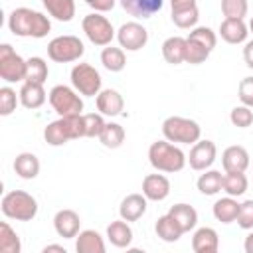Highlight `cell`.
<instances>
[{"mask_svg": "<svg viewBox=\"0 0 253 253\" xmlns=\"http://www.w3.org/2000/svg\"><path fill=\"white\" fill-rule=\"evenodd\" d=\"M8 28L14 36L20 38H45L51 30V22L42 12H36L32 8H16L8 16Z\"/></svg>", "mask_w": 253, "mask_h": 253, "instance_id": "cell-1", "label": "cell"}, {"mask_svg": "<svg viewBox=\"0 0 253 253\" xmlns=\"http://www.w3.org/2000/svg\"><path fill=\"white\" fill-rule=\"evenodd\" d=\"M148 160L158 172H180L186 166V154L170 140H156L148 148Z\"/></svg>", "mask_w": 253, "mask_h": 253, "instance_id": "cell-2", "label": "cell"}, {"mask_svg": "<svg viewBox=\"0 0 253 253\" xmlns=\"http://www.w3.org/2000/svg\"><path fill=\"white\" fill-rule=\"evenodd\" d=\"M85 136V125L83 115H71V117H59L57 121L49 123L43 128V138L51 146H61L67 140Z\"/></svg>", "mask_w": 253, "mask_h": 253, "instance_id": "cell-3", "label": "cell"}, {"mask_svg": "<svg viewBox=\"0 0 253 253\" xmlns=\"http://www.w3.org/2000/svg\"><path fill=\"white\" fill-rule=\"evenodd\" d=\"M2 213L16 221H32L38 213V202L24 190H12L2 198Z\"/></svg>", "mask_w": 253, "mask_h": 253, "instance_id": "cell-4", "label": "cell"}, {"mask_svg": "<svg viewBox=\"0 0 253 253\" xmlns=\"http://www.w3.org/2000/svg\"><path fill=\"white\" fill-rule=\"evenodd\" d=\"M162 134L170 142H180V144H194L202 136V128L196 121L186 119V117H168L162 123Z\"/></svg>", "mask_w": 253, "mask_h": 253, "instance_id": "cell-5", "label": "cell"}, {"mask_svg": "<svg viewBox=\"0 0 253 253\" xmlns=\"http://www.w3.org/2000/svg\"><path fill=\"white\" fill-rule=\"evenodd\" d=\"M85 53V45L77 36H57L47 43V57L57 63L77 61Z\"/></svg>", "mask_w": 253, "mask_h": 253, "instance_id": "cell-6", "label": "cell"}, {"mask_svg": "<svg viewBox=\"0 0 253 253\" xmlns=\"http://www.w3.org/2000/svg\"><path fill=\"white\" fill-rule=\"evenodd\" d=\"M26 69H28V61L22 55H18L10 43H2L0 45V77L8 83L26 81Z\"/></svg>", "mask_w": 253, "mask_h": 253, "instance_id": "cell-7", "label": "cell"}, {"mask_svg": "<svg viewBox=\"0 0 253 253\" xmlns=\"http://www.w3.org/2000/svg\"><path fill=\"white\" fill-rule=\"evenodd\" d=\"M49 105L59 117H71V115H81L83 111V101L67 85H55L49 91Z\"/></svg>", "mask_w": 253, "mask_h": 253, "instance_id": "cell-8", "label": "cell"}, {"mask_svg": "<svg viewBox=\"0 0 253 253\" xmlns=\"http://www.w3.org/2000/svg\"><path fill=\"white\" fill-rule=\"evenodd\" d=\"M81 28L87 36V40L95 45H109L115 38V30H113V24L101 16V12H93V14H87L81 22Z\"/></svg>", "mask_w": 253, "mask_h": 253, "instance_id": "cell-9", "label": "cell"}, {"mask_svg": "<svg viewBox=\"0 0 253 253\" xmlns=\"http://www.w3.org/2000/svg\"><path fill=\"white\" fill-rule=\"evenodd\" d=\"M101 83H103V79H101L99 71L89 63H77L71 69V85L77 93H81L85 97L99 95Z\"/></svg>", "mask_w": 253, "mask_h": 253, "instance_id": "cell-10", "label": "cell"}, {"mask_svg": "<svg viewBox=\"0 0 253 253\" xmlns=\"http://www.w3.org/2000/svg\"><path fill=\"white\" fill-rule=\"evenodd\" d=\"M117 40H119V43H121L123 49H126V51H138V49H142L146 45L148 32L138 22H126V24H123L119 28Z\"/></svg>", "mask_w": 253, "mask_h": 253, "instance_id": "cell-11", "label": "cell"}, {"mask_svg": "<svg viewBox=\"0 0 253 253\" xmlns=\"http://www.w3.org/2000/svg\"><path fill=\"white\" fill-rule=\"evenodd\" d=\"M215 156H217V148L211 140H198L190 150L188 162L192 170H208L215 162Z\"/></svg>", "mask_w": 253, "mask_h": 253, "instance_id": "cell-12", "label": "cell"}, {"mask_svg": "<svg viewBox=\"0 0 253 253\" xmlns=\"http://www.w3.org/2000/svg\"><path fill=\"white\" fill-rule=\"evenodd\" d=\"M53 227H55L59 237H65V239L77 237L79 227H81L79 213L73 211V210H59L53 217Z\"/></svg>", "mask_w": 253, "mask_h": 253, "instance_id": "cell-13", "label": "cell"}, {"mask_svg": "<svg viewBox=\"0 0 253 253\" xmlns=\"http://www.w3.org/2000/svg\"><path fill=\"white\" fill-rule=\"evenodd\" d=\"M221 164L225 172H245L249 168V152L239 144L227 146L221 154Z\"/></svg>", "mask_w": 253, "mask_h": 253, "instance_id": "cell-14", "label": "cell"}, {"mask_svg": "<svg viewBox=\"0 0 253 253\" xmlns=\"http://www.w3.org/2000/svg\"><path fill=\"white\" fill-rule=\"evenodd\" d=\"M142 194L146 196V200L152 202H162L168 198L170 194V182L166 176L162 174H148L142 180Z\"/></svg>", "mask_w": 253, "mask_h": 253, "instance_id": "cell-15", "label": "cell"}, {"mask_svg": "<svg viewBox=\"0 0 253 253\" xmlns=\"http://www.w3.org/2000/svg\"><path fill=\"white\" fill-rule=\"evenodd\" d=\"M123 107H125V99L119 91L115 89H103L99 91L97 95V109L101 115H107V117H117L123 113Z\"/></svg>", "mask_w": 253, "mask_h": 253, "instance_id": "cell-16", "label": "cell"}, {"mask_svg": "<svg viewBox=\"0 0 253 253\" xmlns=\"http://www.w3.org/2000/svg\"><path fill=\"white\" fill-rule=\"evenodd\" d=\"M249 26L239 18H225L219 26V36L227 43H243L247 40Z\"/></svg>", "mask_w": 253, "mask_h": 253, "instance_id": "cell-17", "label": "cell"}, {"mask_svg": "<svg viewBox=\"0 0 253 253\" xmlns=\"http://www.w3.org/2000/svg\"><path fill=\"white\" fill-rule=\"evenodd\" d=\"M20 103L26 109H40L45 103V91L43 83H34V81H24L20 87Z\"/></svg>", "mask_w": 253, "mask_h": 253, "instance_id": "cell-18", "label": "cell"}, {"mask_svg": "<svg viewBox=\"0 0 253 253\" xmlns=\"http://www.w3.org/2000/svg\"><path fill=\"white\" fill-rule=\"evenodd\" d=\"M146 211V196L144 194H128L119 208V213L126 221H136Z\"/></svg>", "mask_w": 253, "mask_h": 253, "instance_id": "cell-19", "label": "cell"}, {"mask_svg": "<svg viewBox=\"0 0 253 253\" xmlns=\"http://www.w3.org/2000/svg\"><path fill=\"white\" fill-rule=\"evenodd\" d=\"M219 247V237L213 227H200L192 237V249L196 253H215Z\"/></svg>", "mask_w": 253, "mask_h": 253, "instance_id": "cell-20", "label": "cell"}, {"mask_svg": "<svg viewBox=\"0 0 253 253\" xmlns=\"http://www.w3.org/2000/svg\"><path fill=\"white\" fill-rule=\"evenodd\" d=\"M164 0H121V6L134 18H150L162 8Z\"/></svg>", "mask_w": 253, "mask_h": 253, "instance_id": "cell-21", "label": "cell"}, {"mask_svg": "<svg viewBox=\"0 0 253 253\" xmlns=\"http://www.w3.org/2000/svg\"><path fill=\"white\" fill-rule=\"evenodd\" d=\"M162 57L166 59V63L178 65L186 61V38L180 36H172L162 43Z\"/></svg>", "mask_w": 253, "mask_h": 253, "instance_id": "cell-22", "label": "cell"}, {"mask_svg": "<svg viewBox=\"0 0 253 253\" xmlns=\"http://www.w3.org/2000/svg\"><path fill=\"white\" fill-rule=\"evenodd\" d=\"M75 249L77 253H105V241L95 229H85L77 233Z\"/></svg>", "mask_w": 253, "mask_h": 253, "instance_id": "cell-23", "label": "cell"}, {"mask_svg": "<svg viewBox=\"0 0 253 253\" xmlns=\"http://www.w3.org/2000/svg\"><path fill=\"white\" fill-rule=\"evenodd\" d=\"M107 237L109 241L115 245V247H128L130 241H132V229L130 225L126 223V219H117V221H111L109 227H107Z\"/></svg>", "mask_w": 253, "mask_h": 253, "instance_id": "cell-24", "label": "cell"}, {"mask_svg": "<svg viewBox=\"0 0 253 253\" xmlns=\"http://www.w3.org/2000/svg\"><path fill=\"white\" fill-rule=\"evenodd\" d=\"M14 170L24 180H34L40 174V160L32 152H22L14 160Z\"/></svg>", "mask_w": 253, "mask_h": 253, "instance_id": "cell-25", "label": "cell"}, {"mask_svg": "<svg viewBox=\"0 0 253 253\" xmlns=\"http://www.w3.org/2000/svg\"><path fill=\"white\" fill-rule=\"evenodd\" d=\"M239 202L233 198V196H227V198H221L213 204V217L221 223H231L237 219V213H239Z\"/></svg>", "mask_w": 253, "mask_h": 253, "instance_id": "cell-26", "label": "cell"}, {"mask_svg": "<svg viewBox=\"0 0 253 253\" xmlns=\"http://www.w3.org/2000/svg\"><path fill=\"white\" fill-rule=\"evenodd\" d=\"M156 235L162 239V241H166V243H174V241H178L180 237H182V227L178 225V221L170 215V213H166V215H160L158 217V221H156Z\"/></svg>", "mask_w": 253, "mask_h": 253, "instance_id": "cell-27", "label": "cell"}, {"mask_svg": "<svg viewBox=\"0 0 253 253\" xmlns=\"http://www.w3.org/2000/svg\"><path fill=\"white\" fill-rule=\"evenodd\" d=\"M168 213L178 221V225L182 227L184 233L190 231V229H194L196 223H198V211L190 204H174Z\"/></svg>", "mask_w": 253, "mask_h": 253, "instance_id": "cell-28", "label": "cell"}, {"mask_svg": "<svg viewBox=\"0 0 253 253\" xmlns=\"http://www.w3.org/2000/svg\"><path fill=\"white\" fill-rule=\"evenodd\" d=\"M47 14L59 22H71L75 16V2L73 0H42Z\"/></svg>", "mask_w": 253, "mask_h": 253, "instance_id": "cell-29", "label": "cell"}, {"mask_svg": "<svg viewBox=\"0 0 253 253\" xmlns=\"http://www.w3.org/2000/svg\"><path fill=\"white\" fill-rule=\"evenodd\" d=\"M101 63H103V67L107 71H113V73L123 71L125 65H126L125 51L121 47H113V45L103 47V51H101Z\"/></svg>", "mask_w": 253, "mask_h": 253, "instance_id": "cell-30", "label": "cell"}, {"mask_svg": "<svg viewBox=\"0 0 253 253\" xmlns=\"http://www.w3.org/2000/svg\"><path fill=\"white\" fill-rule=\"evenodd\" d=\"M223 188V174L219 170H206L198 178V190L206 196H215Z\"/></svg>", "mask_w": 253, "mask_h": 253, "instance_id": "cell-31", "label": "cell"}, {"mask_svg": "<svg viewBox=\"0 0 253 253\" xmlns=\"http://www.w3.org/2000/svg\"><path fill=\"white\" fill-rule=\"evenodd\" d=\"M227 196H243L247 192V176L243 172H225L223 176V188H221Z\"/></svg>", "mask_w": 253, "mask_h": 253, "instance_id": "cell-32", "label": "cell"}, {"mask_svg": "<svg viewBox=\"0 0 253 253\" xmlns=\"http://www.w3.org/2000/svg\"><path fill=\"white\" fill-rule=\"evenodd\" d=\"M99 140L107 148H119L125 142V128L119 123H107L103 132L99 134Z\"/></svg>", "mask_w": 253, "mask_h": 253, "instance_id": "cell-33", "label": "cell"}, {"mask_svg": "<svg viewBox=\"0 0 253 253\" xmlns=\"http://www.w3.org/2000/svg\"><path fill=\"white\" fill-rule=\"evenodd\" d=\"M20 249H22V243H20L18 233L6 221H2L0 223V251L2 253H20Z\"/></svg>", "mask_w": 253, "mask_h": 253, "instance_id": "cell-34", "label": "cell"}, {"mask_svg": "<svg viewBox=\"0 0 253 253\" xmlns=\"http://www.w3.org/2000/svg\"><path fill=\"white\" fill-rule=\"evenodd\" d=\"M210 53L211 51L208 47H204L200 42H196L192 38H186V63L200 65L210 57Z\"/></svg>", "mask_w": 253, "mask_h": 253, "instance_id": "cell-35", "label": "cell"}, {"mask_svg": "<svg viewBox=\"0 0 253 253\" xmlns=\"http://www.w3.org/2000/svg\"><path fill=\"white\" fill-rule=\"evenodd\" d=\"M28 61V69H26V81H34V83H43L47 79V63L42 57H30Z\"/></svg>", "mask_w": 253, "mask_h": 253, "instance_id": "cell-36", "label": "cell"}, {"mask_svg": "<svg viewBox=\"0 0 253 253\" xmlns=\"http://www.w3.org/2000/svg\"><path fill=\"white\" fill-rule=\"evenodd\" d=\"M198 18H200L198 6L186 8V10H172V22H174L178 28H182V30L194 28V26L198 24Z\"/></svg>", "mask_w": 253, "mask_h": 253, "instance_id": "cell-37", "label": "cell"}, {"mask_svg": "<svg viewBox=\"0 0 253 253\" xmlns=\"http://www.w3.org/2000/svg\"><path fill=\"white\" fill-rule=\"evenodd\" d=\"M83 125H85V136L89 138H99V134L103 132L105 128V121H103V115L101 113H87L83 115Z\"/></svg>", "mask_w": 253, "mask_h": 253, "instance_id": "cell-38", "label": "cell"}, {"mask_svg": "<svg viewBox=\"0 0 253 253\" xmlns=\"http://www.w3.org/2000/svg\"><path fill=\"white\" fill-rule=\"evenodd\" d=\"M229 121H231L233 126H237V128H247V126H251V123H253V111H251V107H247V105L233 107L231 113H229Z\"/></svg>", "mask_w": 253, "mask_h": 253, "instance_id": "cell-39", "label": "cell"}, {"mask_svg": "<svg viewBox=\"0 0 253 253\" xmlns=\"http://www.w3.org/2000/svg\"><path fill=\"white\" fill-rule=\"evenodd\" d=\"M247 0H221V12L225 18H239L247 16Z\"/></svg>", "mask_w": 253, "mask_h": 253, "instance_id": "cell-40", "label": "cell"}, {"mask_svg": "<svg viewBox=\"0 0 253 253\" xmlns=\"http://www.w3.org/2000/svg\"><path fill=\"white\" fill-rule=\"evenodd\" d=\"M188 38H192V40H196V42H200L204 47H208L210 51L215 47V43H217V36H215V32L213 30H210V28H206V26H200V28H194L192 32H190V36Z\"/></svg>", "mask_w": 253, "mask_h": 253, "instance_id": "cell-41", "label": "cell"}, {"mask_svg": "<svg viewBox=\"0 0 253 253\" xmlns=\"http://www.w3.org/2000/svg\"><path fill=\"white\" fill-rule=\"evenodd\" d=\"M16 105H18L16 91L12 87H0V115L2 117L12 115L16 111Z\"/></svg>", "mask_w": 253, "mask_h": 253, "instance_id": "cell-42", "label": "cell"}, {"mask_svg": "<svg viewBox=\"0 0 253 253\" xmlns=\"http://www.w3.org/2000/svg\"><path fill=\"white\" fill-rule=\"evenodd\" d=\"M241 229H253V200H245L241 206H239V213H237V219Z\"/></svg>", "mask_w": 253, "mask_h": 253, "instance_id": "cell-43", "label": "cell"}, {"mask_svg": "<svg viewBox=\"0 0 253 253\" xmlns=\"http://www.w3.org/2000/svg\"><path fill=\"white\" fill-rule=\"evenodd\" d=\"M237 95H239V101L247 107H253V77H243L239 81V87H237Z\"/></svg>", "mask_w": 253, "mask_h": 253, "instance_id": "cell-44", "label": "cell"}, {"mask_svg": "<svg viewBox=\"0 0 253 253\" xmlns=\"http://www.w3.org/2000/svg\"><path fill=\"white\" fill-rule=\"evenodd\" d=\"M87 6H91L95 12H109L115 6V0H85Z\"/></svg>", "mask_w": 253, "mask_h": 253, "instance_id": "cell-45", "label": "cell"}, {"mask_svg": "<svg viewBox=\"0 0 253 253\" xmlns=\"http://www.w3.org/2000/svg\"><path fill=\"white\" fill-rule=\"evenodd\" d=\"M243 59H245L247 67L253 69V40L245 43V47H243Z\"/></svg>", "mask_w": 253, "mask_h": 253, "instance_id": "cell-46", "label": "cell"}, {"mask_svg": "<svg viewBox=\"0 0 253 253\" xmlns=\"http://www.w3.org/2000/svg\"><path fill=\"white\" fill-rule=\"evenodd\" d=\"M170 6L172 10H186V8L196 6V0H170Z\"/></svg>", "mask_w": 253, "mask_h": 253, "instance_id": "cell-47", "label": "cell"}, {"mask_svg": "<svg viewBox=\"0 0 253 253\" xmlns=\"http://www.w3.org/2000/svg\"><path fill=\"white\" fill-rule=\"evenodd\" d=\"M243 247H245V251H247V253H253V231H251V233L245 237Z\"/></svg>", "mask_w": 253, "mask_h": 253, "instance_id": "cell-48", "label": "cell"}, {"mask_svg": "<svg viewBox=\"0 0 253 253\" xmlns=\"http://www.w3.org/2000/svg\"><path fill=\"white\" fill-rule=\"evenodd\" d=\"M47 251H59V253H65L63 245H45V247H43V253H47Z\"/></svg>", "mask_w": 253, "mask_h": 253, "instance_id": "cell-49", "label": "cell"}, {"mask_svg": "<svg viewBox=\"0 0 253 253\" xmlns=\"http://www.w3.org/2000/svg\"><path fill=\"white\" fill-rule=\"evenodd\" d=\"M249 30H251V34H253V18H251V22H249Z\"/></svg>", "mask_w": 253, "mask_h": 253, "instance_id": "cell-50", "label": "cell"}]
</instances>
